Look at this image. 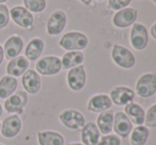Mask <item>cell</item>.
<instances>
[{"label":"cell","mask_w":156,"mask_h":145,"mask_svg":"<svg viewBox=\"0 0 156 145\" xmlns=\"http://www.w3.org/2000/svg\"><path fill=\"white\" fill-rule=\"evenodd\" d=\"M81 1H82L84 4H86V5H89L90 2H91V0H81Z\"/></svg>","instance_id":"obj_34"},{"label":"cell","mask_w":156,"mask_h":145,"mask_svg":"<svg viewBox=\"0 0 156 145\" xmlns=\"http://www.w3.org/2000/svg\"><path fill=\"white\" fill-rule=\"evenodd\" d=\"M17 88V80L13 76H3L0 81V98H6L14 93Z\"/></svg>","instance_id":"obj_22"},{"label":"cell","mask_w":156,"mask_h":145,"mask_svg":"<svg viewBox=\"0 0 156 145\" xmlns=\"http://www.w3.org/2000/svg\"><path fill=\"white\" fill-rule=\"evenodd\" d=\"M112 57L118 66L129 69L135 65V57L129 49L119 45H115L112 51Z\"/></svg>","instance_id":"obj_2"},{"label":"cell","mask_w":156,"mask_h":145,"mask_svg":"<svg viewBox=\"0 0 156 145\" xmlns=\"http://www.w3.org/2000/svg\"><path fill=\"white\" fill-rule=\"evenodd\" d=\"M149 129L146 126L139 125L133 130L131 136L132 145H144L149 138Z\"/></svg>","instance_id":"obj_26"},{"label":"cell","mask_w":156,"mask_h":145,"mask_svg":"<svg viewBox=\"0 0 156 145\" xmlns=\"http://www.w3.org/2000/svg\"><path fill=\"white\" fill-rule=\"evenodd\" d=\"M67 21L66 14L63 11H55L47 21V31L50 35H58L64 30Z\"/></svg>","instance_id":"obj_10"},{"label":"cell","mask_w":156,"mask_h":145,"mask_svg":"<svg viewBox=\"0 0 156 145\" xmlns=\"http://www.w3.org/2000/svg\"><path fill=\"white\" fill-rule=\"evenodd\" d=\"M0 145H2V144H0Z\"/></svg>","instance_id":"obj_41"},{"label":"cell","mask_w":156,"mask_h":145,"mask_svg":"<svg viewBox=\"0 0 156 145\" xmlns=\"http://www.w3.org/2000/svg\"><path fill=\"white\" fill-rule=\"evenodd\" d=\"M112 107V100L105 94H98L89 100L87 109L93 112H102L106 111Z\"/></svg>","instance_id":"obj_17"},{"label":"cell","mask_w":156,"mask_h":145,"mask_svg":"<svg viewBox=\"0 0 156 145\" xmlns=\"http://www.w3.org/2000/svg\"><path fill=\"white\" fill-rule=\"evenodd\" d=\"M98 127L103 135H108L113 130L114 115L113 111H104L98 116Z\"/></svg>","instance_id":"obj_23"},{"label":"cell","mask_w":156,"mask_h":145,"mask_svg":"<svg viewBox=\"0 0 156 145\" xmlns=\"http://www.w3.org/2000/svg\"><path fill=\"white\" fill-rule=\"evenodd\" d=\"M68 145H83V144H80V143H70Z\"/></svg>","instance_id":"obj_35"},{"label":"cell","mask_w":156,"mask_h":145,"mask_svg":"<svg viewBox=\"0 0 156 145\" xmlns=\"http://www.w3.org/2000/svg\"><path fill=\"white\" fill-rule=\"evenodd\" d=\"M23 47V39L18 36H12L4 43V53L8 59L15 58L20 54Z\"/></svg>","instance_id":"obj_19"},{"label":"cell","mask_w":156,"mask_h":145,"mask_svg":"<svg viewBox=\"0 0 156 145\" xmlns=\"http://www.w3.org/2000/svg\"><path fill=\"white\" fill-rule=\"evenodd\" d=\"M2 116V107H1V105H0V116Z\"/></svg>","instance_id":"obj_36"},{"label":"cell","mask_w":156,"mask_h":145,"mask_svg":"<svg viewBox=\"0 0 156 145\" xmlns=\"http://www.w3.org/2000/svg\"><path fill=\"white\" fill-rule=\"evenodd\" d=\"M39 145H63L64 138L55 131H41L37 135Z\"/></svg>","instance_id":"obj_20"},{"label":"cell","mask_w":156,"mask_h":145,"mask_svg":"<svg viewBox=\"0 0 156 145\" xmlns=\"http://www.w3.org/2000/svg\"><path fill=\"white\" fill-rule=\"evenodd\" d=\"M84 60V55L83 53L79 51H71L66 53L63 56L62 59V66L65 69H70V68H73L76 66L80 65Z\"/></svg>","instance_id":"obj_25"},{"label":"cell","mask_w":156,"mask_h":145,"mask_svg":"<svg viewBox=\"0 0 156 145\" xmlns=\"http://www.w3.org/2000/svg\"><path fill=\"white\" fill-rule=\"evenodd\" d=\"M125 113L129 116L132 121H133L134 124L136 125H142L144 123V118H146V115H144V110L137 104H134V103H131V104L126 105L125 106Z\"/></svg>","instance_id":"obj_21"},{"label":"cell","mask_w":156,"mask_h":145,"mask_svg":"<svg viewBox=\"0 0 156 145\" xmlns=\"http://www.w3.org/2000/svg\"><path fill=\"white\" fill-rule=\"evenodd\" d=\"M153 1H154V2H155V3H156V0H153Z\"/></svg>","instance_id":"obj_38"},{"label":"cell","mask_w":156,"mask_h":145,"mask_svg":"<svg viewBox=\"0 0 156 145\" xmlns=\"http://www.w3.org/2000/svg\"><path fill=\"white\" fill-rule=\"evenodd\" d=\"M97 145H120V139L116 136L108 135L101 138Z\"/></svg>","instance_id":"obj_30"},{"label":"cell","mask_w":156,"mask_h":145,"mask_svg":"<svg viewBox=\"0 0 156 145\" xmlns=\"http://www.w3.org/2000/svg\"><path fill=\"white\" fill-rule=\"evenodd\" d=\"M148 31L140 23H135L131 31V43L136 50H144L148 45Z\"/></svg>","instance_id":"obj_7"},{"label":"cell","mask_w":156,"mask_h":145,"mask_svg":"<svg viewBox=\"0 0 156 145\" xmlns=\"http://www.w3.org/2000/svg\"><path fill=\"white\" fill-rule=\"evenodd\" d=\"M44 50V41L39 38H33L26 48V56L29 60H35L41 56Z\"/></svg>","instance_id":"obj_24"},{"label":"cell","mask_w":156,"mask_h":145,"mask_svg":"<svg viewBox=\"0 0 156 145\" xmlns=\"http://www.w3.org/2000/svg\"><path fill=\"white\" fill-rule=\"evenodd\" d=\"M137 94L141 98H149L156 92V75L153 73L144 74L136 85Z\"/></svg>","instance_id":"obj_5"},{"label":"cell","mask_w":156,"mask_h":145,"mask_svg":"<svg viewBox=\"0 0 156 145\" xmlns=\"http://www.w3.org/2000/svg\"><path fill=\"white\" fill-rule=\"evenodd\" d=\"M26 8L31 12L39 13L43 12L46 9V1L45 0H23Z\"/></svg>","instance_id":"obj_27"},{"label":"cell","mask_w":156,"mask_h":145,"mask_svg":"<svg viewBox=\"0 0 156 145\" xmlns=\"http://www.w3.org/2000/svg\"><path fill=\"white\" fill-rule=\"evenodd\" d=\"M1 133L4 138H14L21 130V120L18 116H9L4 119L1 125Z\"/></svg>","instance_id":"obj_9"},{"label":"cell","mask_w":156,"mask_h":145,"mask_svg":"<svg viewBox=\"0 0 156 145\" xmlns=\"http://www.w3.org/2000/svg\"><path fill=\"white\" fill-rule=\"evenodd\" d=\"M60 121L66 127L74 129V130L82 129L85 125V118L83 115L78 110H73V109L63 111L60 115Z\"/></svg>","instance_id":"obj_4"},{"label":"cell","mask_w":156,"mask_h":145,"mask_svg":"<svg viewBox=\"0 0 156 145\" xmlns=\"http://www.w3.org/2000/svg\"><path fill=\"white\" fill-rule=\"evenodd\" d=\"M132 0H109L108 5L111 6L113 10H121V9L125 8L126 5H129V2Z\"/></svg>","instance_id":"obj_31"},{"label":"cell","mask_w":156,"mask_h":145,"mask_svg":"<svg viewBox=\"0 0 156 145\" xmlns=\"http://www.w3.org/2000/svg\"><path fill=\"white\" fill-rule=\"evenodd\" d=\"M100 138V131L94 123L84 125L81 133V139L84 145H97Z\"/></svg>","instance_id":"obj_16"},{"label":"cell","mask_w":156,"mask_h":145,"mask_svg":"<svg viewBox=\"0 0 156 145\" xmlns=\"http://www.w3.org/2000/svg\"><path fill=\"white\" fill-rule=\"evenodd\" d=\"M67 82L69 87L74 91L83 89L86 83V73L83 66H78L74 67L68 72L67 75Z\"/></svg>","instance_id":"obj_8"},{"label":"cell","mask_w":156,"mask_h":145,"mask_svg":"<svg viewBox=\"0 0 156 145\" xmlns=\"http://www.w3.org/2000/svg\"><path fill=\"white\" fill-rule=\"evenodd\" d=\"M3 57H4V52H3L2 47L0 46V65H1V63L3 61Z\"/></svg>","instance_id":"obj_33"},{"label":"cell","mask_w":156,"mask_h":145,"mask_svg":"<svg viewBox=\"0 0 156 145\" xmlns=\"http://www.w3.org/2000/svg\"><path fill=\"white\" fill-rule=\"evenodd\" d=\"M28 103L27 92L18 91L15 94L11 95L4 103V107L8 112H17L23 113V108Z\"/></svg>","instance_id":"obj_6"},{"label":"cell","mask_w":156,"mask_h":145,"mask_svg":"<svg viewBox=\"0 0 156 145\" xmlns=\"http://www.w3.org/2000/svg\"><path fill=\"white\" fill-rule=\"evenodd\" d=\"M144 124L146 127H156V105H153L148 109L144 118Z\"/></svg>","instance_id":"obj_28"},{"label":"cell","mask_w":156,"mask_h":145,"mask_svg":"<svg viewBox=\"0 0 156 145\" xmlns=\"http://www.w3.org/2000/svg\"><path fill=\"white\" fill-rule=\"evenodd\" d=\"M135 94L133 90L127 87H116L111 92V100L115 104L119 105H129L134 101Z\"/></svg>","instance_id":"obj_12"},{"label":"cell","mask_w":156,"mask_h":145,"mask_svg":"<svg viewBox=\"0 0 156 145\" xmlns=\"http://www.w3.org/2000/svg\"><path fill=\"white\" fill-rule=\"evenodd\" d=\"M23 85L27 92L35 94L41 89V78L34 70H27L23 76Z\"/></svg>","instance_id":"obj_15"},{"label":"cell","mask_w":156,"mask_h":145,"mask_svg":"<svg viewBox=\"0 0 156 145\" xmlns=\"http://www.w3.org/2000/svg\"><path fill=\"white\" fill-rule=\"evenodd\" d=\"M6 0H0V3H2V2H5Z\"/></svg>","instance_id":"obj_37"},{"label":"cell","mask_w":156,"mask_h":145,"mask_svg":"<svg viewBox=\"0 0 156 145\" xmlns=\"http://www.w3.org/2000/svg\"><path fill=\"white\" fill-rule=\"evenodd\" d=\"M98 1H102V0H98Z\"/></svg>","instance_id":"obj_40"},{"label":"cell","mask_w":156,"mask_h":145,"mask_svg":"<svg viewBox=\"0 0 156 145\" xmlns=\"http://www.w3.org/2000/svg\"><path fill=\"white\" fill-rule=\"evenodd\" d=\"M11 17L16 25L23 28H29L33 25L32 14L23 6H15L11 10Z\"/></svg>","instance_id":"obj_13"},{"label":"cell","mask_w":156,"mask_h":145,"mask_svg":"<svg viewBox=\"0 0 156 145\" xmlns=\"http://www.w3.org/2000/svg\"><path fill=\"white\" fill-rule=\"evenodd\" d=\"M29 67V61L25 56H18L8 64L6 72L10 76H19L27 71Z\"/></svg>","instance_id":"obj_18"},{"label":"cell","mask_w":156,"mask_h":145,"mask_svg":"<svg viewBox=\"0 0 156 145\" xmlns=\"http://www.w3.org/2000/svg\"><path fill=\"white\" fill-rule=\"evenodd\" d=\"M151 35L153 36V38L156 39V23L152 27V29H151Z\"/></svg>","instance_id":"obj_32"},{"label":"cell","mask_w":156,"mask_h":145,"mask_svg":"<svg viewBox=\"0 0 156 145\" xmlns=\"http://www.w3.org/2000/svg\"><path fill=\"white\" fill-rule=\"evenodd\" d=\"M10 20V13L5 5L0 4V30L6 27Z\"/></svg>","instance_id":"obj_29"},{"label":"cell","mask_w":156,"mask_h":145,"mask_svg":"<svg viewBox=\"0 0 156 145\" xmlns=\"http://www.w3.org/2000/svg\"><path fill=\"white\" fill-rule=\"evenodd\" d=\"M137 18V11L133 8H127L122 11H119L114 16L113 22L118 28H126L133 25Z\"/></svg>","instance_id":"obj_11"},{"label":"cell","mask_w":156,"mask_h":145,"mask_svg":"<svg viewBox=\"0 0 156 145\" xmlns=\"http://www.w3.org/2000/svg\"><path fill=\"white\" fill-rule=\"evenodd\" d=\"M88 39L84 34L79 32H70L65 34L60 40L61 47L68 51H79L87 47Z\"/></svg>","instance_id":"obj_1"},{"label":"cell","mask_w":156,"mask_h":145,"mask_svg":"<svg viewBox=\"0 0 156 145\" xmlns=\"http://www.w3.org/2000/svg\"><path fill=\"white\" fill-rule=\"evenodd\" d=\"M62 61L56 56H47L37 61L36 70L43 75H53L61 71Z\"/></svg>","instance_id":"obj_3"},{"label":"cell","mask_w":156,"mask_h":145,"mask_svg":"<svg viewBox=\"0 0 156 145\" xmlns=\"http://www.w3.org/2000/svg\"><path fill=\"white\" fill-rule=\"evenodd\" d=\"M0 129H1V124H0Z\"/></svg>","instance_id":"obj_39"},{"label":"cell","mask_w":156,"mask_h":145,"mask_svg":"<svg viewBox=\"0 0 156 145\" xmlns=\"http://www.w3.org/2000/svg\"><path fill=\"white\" fill-rule=\"evenodd\" d=\"M133 125L124 112H117L114 116V130L122 138H125L132 131Z\"/></svg>","instance_id":"obj_14"}]
</instances>
